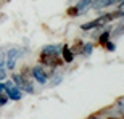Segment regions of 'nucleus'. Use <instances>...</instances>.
<instances>
[{"label":"nucleus","instance_id":"obj_1","mask_svg":"<svg viewBox=\"0 0 124 119\" xmlns=\"http://www.w3.org/2000/svg\"><path fill=\"white\" fill-rule=\"evenodd\" d=\"M11 82H13L21 92L34 93V87H32V84L29 82V79H24L19 73H13V74H11Z\"/></svg>","mask_w":124,"mask_h":119},{"label":"nucleus","instance_id":"obj_2","mask_svg":"<svg viewBox=\"0 0 124 119\" xmlns=\"http://www.w3.org/2000/svg\"><path fill=\"white\" fill-rule=\"evenodd\" d=\"M40 63L45 64V66H50V68H56L60 66L63 60L60 58V53H47V52H40Z\"/></svg>","mask_w":124,"mask_h":119},{"label":"nucleus","instance_id":"obj_3","mask_svg":"<svg viewBox=\"0 0 124 119\" xmlns=\"http://www.w3.org/2000/svg\"><path fill=\"white\" fill-rule=\"evenodd\" d=\"M3 87H5V93L8 95L10 100H13V101H18L23 98V92L19 90L16 85H15L11 81H7V82L3 84Z\"/></svg>","mask_w":124,"mask_h":119},{"label":"nucleus","instance_id":"obj_4","mask_svg":"<svg viewBox=\"0 0 124 119\" xmlns=\"http://www.w3.org/2000/svg\"><path fill=\"white\" fill-rule=\"evenodd\" d=\"M19 53H21V52H19L18 48H15V47L7 52V55H5V64H7V69H15L16 61H18V58H19Z\"/></svg>","mask_w":124,"mask_h":119},{"label":"nucleus","instance_id":"obj_5","mask_svg":"<svg viewBox=\"0 0 124 119\" xmlns=\"http://www.w3.org/2000/svg\"><path fill=\"white\" fill-rule=\"evenodd\" d=\"M31 74H32V77L36 79L39 84H45L47 81H48V76H47V73L44 71V68H40V66H34Z\"/></svg>","mask_w":124,"mask_h":119},{"label":"nucleus","instance_id":"obj_6","mask_svg":"<svg viewBox=\"0 0 124 119\" xmlns=\"http://www.w3.org/2000/svg\"><path fill=\"white\" fill-rule=\"evenodd\" d=\"M105 23H108V19H106V16L103 15V16H100V18L93 19V21H89V23L82 24V26H81V29H82V31H90V29H93V28H98V26H103Z\"/></svg>","mask_w":124,"mask_h":119},{"label":"nucleus","instance_id":"obj_7","mask_svg":"<svg viewBox=\"0 0 124 119\" xmlns=\"http://www.w3.org/2000/svg\"><path fill=\"white\" fill-rule=\"evenodd\" d=\"M61 56H63V61H66V63H71V61L74 60V53L71 52L69 45H63L61 47Z\"/></svg>","mask_w":124,"mask_h":119},{"label":"nucleus","instance_id":"obj_8","mask_svg":"<svg viewBox=\"0 0 124 119\" xmlns=\"http://www.w3.org/2000/svg\"><path fill=\"white\" fill-rule=\"evenodd\" d=\"M90 7H92V2H90V0H81V2L76 5V8H78L79 15H81V13H85Z\"/></svg>","mask_w":124,"mask_h":119},{"label":"nucleus","instance_id":"obj_9","mask_svg":"<svg viewBox=\"0 0 124 119\" xmlns=\"http://www.w3.org/2000/svg\"><path fill=\"white\" fill-rule=\"evenodd\" d=\"M111 3H113V0H95L90 8L100 10V8H105V7H108V5H111Z\"/></svg>","mask_w":124,"mask_h":119},{"label":"nucleus","instance_id":"obj_10","mask_svg":"<svg viewBox=\"0 0 124 119\" xmlns=\"http://www.w3.org/2000/svg\"><path fill=\"white\" fill-rule=\"evenodd\" d=\"M42 52H47V53H60L61 52V47L56 44V45H45L42 48Z\"/></svg>","mask_w":124,"mask_h":119},{"label":"nucleus","instance_id":"obj_11","mask_svg":"<svg viewBox=\"0 0 124 119\" xmlns=\"http://www.w3.org/2000/svg\"><path fill=\"white\" fill-rule=\"evenodd\" d=\"M110 31H111V29H106V31H103V32H101V36L98 37V42H100L101 45H105L106 42L110 40V34H111Z\"/></svg>","mask_w":124,"mask_h":119},{"label":"nucleus","instance_id":"obj_12","mask_svg":"<svg viewBox=\"0 0 124 119\" xmlns=\"http://www.w3.org/2000/svg\"><path fill=\"white\" fill-rule=\"evenodd\" d=\"M92 50H93V45H92V44H84V47H82V53H81V55H84V56H90V55H92Z\"/></svg>","mask_w":124,"mask_h":119},{"label":"nucleus","instance_id":"obj_13","mask_svg":"<svg viewBox=\"0 0 124 119\" xmlns=\"http://www.w3.org/2000/svg\"><path fill=\"white\" fill-rule=\"evenodd\" d=\"M82 47H84L82 42H76V44H74V47L71 48V52H73L74 55H76V53H82Z\"/></svg>","mask_w":124,"mask_h":119},{"label":"nucleus","instance_id":"obj_14","mask_svg":"<svg viewBox=\"0 0 124 119\" xmlns=\"http://www.w3.org/2000/svg\"><path fill=\"white\" fill-rule=\"evenodd\" d=\"M66 13H68V16H71V18H76V16H79V11L76 7H69L68 10H66Z\"/></svg>","mask_w":124,"mask_h":119},{"label":"nucleus","instance_id":"obj_15","mask_svg":"<svg viewBox=\"0 0 124 119\" xmlns=\"http://www.w3.org/2000/svg\"><path fill=\"white\" fill-rule=\"evenodd\" d=\"M8 95H7V93H5V90L3 92H0V106H5L7 105V103H8Z\"/></svg>","mask_w":124,"mask_h":119},{"label":"nucleus","instance_id":"obj_16","mask_svg":"<svg viewBox=\"0 0 124 119\" xmlns=\"http://www.w3.org/2000/svg\"><path fill=\"white\" fill-rule=\"evenodd\" d=\"M105 47H106V50H108V52H115L116 50V45L113 44V42H110V40L105 44Z\"/></svg>","mask_w":124,"mask_h":119},{"label":"nucleus","instance_id":"obj_17","mask_svg":"<svg viewBox=\"0 0 124 119\" xmlns=\"http://www.w3.org/2000/svg\"><path fill=\"white\" fill-rule=\"evenodd\" d=\"M5 79H7V69L0 68V82H2V81H5Z\"/></svg>","mask_w":124,"mask_h":119},{"label":"nucleus","instance_id":"obj_18","mask_svg":"<svg viewBox=\"0 0 124 119\" xmlns=\"http://www.w3.org/2000/svg\"><path fill=\"white\" fill-rule=\"evenodd\" d=\"M21 76H23L24 79H29V68L26 66V68H23V73H19Z\"/></svg>","mask_w":124,"mask_h":119},{"label":"nucleus","instance_id":"obj_19","mask_svg":"<svg viewBox=\"0 0 124 119\" xmlns=\"http://www.w3.org/2000/svg\"><path fill=\"white\" fill-rule=\"evenodd\" d=\"M121 34H124V24H119V28H118V31L115 32V36H121Z\"/></svg>","mask_w":124,"mask_h":119},{"label":"nucleus","instance_id":"obj_20","mask_svg":"<svg viewBox=\"0 0 124 119\" xmlns=\"http://www.w3.org/2000/svg\"><path fill=\"white\" fill-rule=\"evenodd\" d=\"M115 2L118 3V7H123L124 5V0H113V3H115Z\"/></svg>","mask_w":124,"mask_h":119},{"label":"nucleus","instance_id":"obj_21","mask_svg":"<svg viewBox=\"0 0 124 119\" xmlns=\"http://www.w3.org/2000/svg\"><path fill=\"white\" fill-rule=\"evenodd\" d=\"M5 19H7V15H5V13H0V23H2V21H5Z\"/></svg>","mask_w":124,"mask_h":119},{"label":"nucleus","instance_id":"obj_22","mask_svg":"<svg viewBox=\"0 0 124 119\" xmlns=\"http://www.w3.org/2000/svg\"><path fill=\"white\" fill-rule=\"evenodd\" d=\"M5 87H3V82H0V92H3Z\"/></svg>","mask_w":124,"mask_h":119},{"label":"nucleus","instance_id":"obj_23","mask_svg":"<svg viewBox=\"0 0 124 119\" xmlns=\"http://www.w3.org/2000/svg\"><path fill=\"white\" fill-rule=\"evenodd\" d=\"M108 119H119V118H108Z\"/></svg>","mask_w":124,"mask_h":119}]
</instances>
